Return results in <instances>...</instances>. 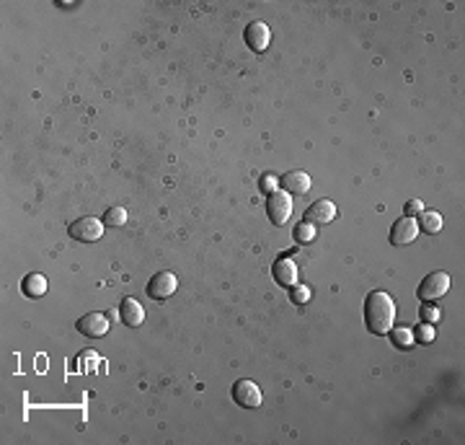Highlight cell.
Returning <instances> with one entry per match:
<instances>
[{"mask_svg": "<svg viewBox=\"0 0 465 445\" xmlns=\"http://www.w3.org/2000/svg\"><path fill=\"white\" fill-rule=\"evenodd\" d=\"M365 327L370 334H388L396 327V300L386 290H372L365 300Z\"/></svg>", "mask_w": 465, "mask_h": 445, "instance_id": "obj_1", "label": "cell"}, {"mask_svg": "<svg viewBox=\"0 0 465 445\" xmlns=\"http://www.w3.org/2000/svg\"><path fill=\"white\" fill-rule=\"evenodd\" d=\"M447 290H450V275L437 269V272H429V275L421 280L416 296H419L421 303H435V300H439L442 296H447Z\"/></svg>", "mask_w": 465, "mask_h": 445, "instance_id": "obj_2", "label": "cell"}, {"mask_svg": "<svg viewBox=\"0 0 465 445\" xmlns=\"http://www.w3.org/2000/svg\"><path fill=\"white\" fill-rule=\"evenodd\" d=\"M104 220L99 218H80L75 220V223H70L68 233L73 241H78V244H93V241H99L101 236H104Z\"/></svg>", "mask_w": 465, "mask_h": 445, "instance_id": "obj_3", "label": "cell"}, {"mask_svg": "<svg viewBox=\"0 0 465 445\" xmlns=\"http://www.w3.org/2000/svg\"><path fill=\"white\" fill-rule=\"evenodd\" d=\"M233 401H236L240 409H258L261 406V388L254 383V381H246V378H240L233 383Z\"/></svg>", "mask_w": 465, "mask_h": 445, "instance_id": "obj_4", "label": "cell"}, {"mask_svg": "<svg viewBox=\"0 0 465 445\" xmlns=\"http://www.w3.org/2000/svg\"><path fill=\"white\" fill-rule=\"evenodd\" d=\"M267 212H269V220L274 223V226H285L292 215V197H290L287 192H272L267 197Z\"/></svg>", "mask_w": 465, "mask_h": 445, "instance_id": "obj_5", "label": "cell"}, {"mask_svg": "<svg viewBox=\"0 0 465 445\" xmlns=\"http://www.w3.org/2000/svg\"><path fill=\"white\" fill-rule=\"evenodd\" d=\"M78 332L83 336H91V339H99V336L109 334L111 329V318L106 316V314H101V311H91V314H86V316L78 318Z\"/></svg>", "mask_w": 465, "mask_h": 445, "instance_id": "obj_6", "label": "cell"}, {"mask_svg": "<svg viewBox=\"0 0 465 445\" xmlns=\"http://www.w3.org/2000/svg\"><path fill=\"white\" fill-rule=\"evenodd\" d=\"M178 287V280L173 272H158V275H153L148 282V296L153 300H166L176 293Z\"/></svg>", "mask_w": 465, "mask_h": 445, "instance_id": "obj_7", "label": "cell"}, {"mask_svg": "<svg viewBox=\"0 0 465 445\" xmlns=\"http://www.w3.org/2000/svg\"><path fill=\"white\" fill-rule=\"evenodd\" d=\"M334 220H336V205L331 199H318L303 215V223H310V226H326Z\"/></svg>", "mask_w": 465, "mask_h": 445, "instance_id": "obj_8", "label": "cell"}, {"mask_svg": "<svg viewBox=\"0 0 465 445\" xmlns=\"http://www.w3.org/2000/svg\"><path fill=\"white\" fill-rule=\"evenodd\" d=\"M416 236H419V223L414 218H408V215L398 218L393 223V228H390V244L393 246H406V244L416 241Z\"/></svg>", "mask_w": 465, "mask_h": 445, "instance_id": "obj_9", "label": "cell"}, {"mask_svg": "<svg viewBox=\"0 0 465 445\" xmlns=\"http://www.w3.org/2000/svg\"><path fill=\"white\" fill-rule=\"evenodd\" d=\"M246 44L251 47L254 52H264L269 47V39H272V31L264 21H251L246 26Z\"/></svg>", "mask_w": 465, "mask_h": 445, "instance_id": "obj_10", "label": "cell"}, {"mask_svg": "<svg viewBox=\"0 0 465 445\" xmlns=\"http://www.w3.org/2000/svg\"><path fill=\"white\" fill-rule=\"evenodd\" d=\"M279 184L285 187L287 194H305V192H310V187H313L310 174H305V171H287L285 176L279 179Z\"/></svg>", "mask_w": 465, "mask_h": 445, "instance_id": "obj_11", "label": "cell"}, {"mask_svg": "<svg viewBox=\"0 0 465 445\" xmlns=\"http://www.w3.org/2000/svg\"><path fill=\"white\" fill-rule=\"evenodd\" d=\"M119 318L127 324V327H140L145 321V308L140 306L137 298H124L122 306H119Z\"/></svg>", "mask_w": 465, "mask_h": 445, "instance_id": "obj_12", "label": "cell"}, {"mask_svg": "<svg viewBox=\"0 0 465 445\" xmlns=\"http://www.w3.org/2000/svg\"><path fill=\"white\" fill-rule=\"evenodd\" d=\"M274 280H277V285L282 287H295L297 285V264L292 259L282 257L279 262H274Z\"/></svg>", "mask_w": 465, "mask_h": 445, "instance_id": "obj_13", "label": "cell"}, {"mask_svg": "<svg viewBox=\"0 0 465 445\" xmlns=\"http://www.w3.org/2000/svg\"><path fill=\"white\" fill-rule=\"evenodd\" d=\"M47 287H50V282H47V278L39 275V272H31V275H26L23 282H21L23 296H29V298H41L47 293Z\"/></svg>", "mask_w": 465, "mask_h": 445, "instance_id": "obj_14", "label": "cell"}, {"mask_svg": "<svg viewBox=\"0 0 465 445\" xmlns=\"http://www.w3.org/2000/svg\"><path fill=\"white\" fill-rule=\"evenodd\" d=\"M419 230H424V233H439L442 230V215L439 212H435V210H421L419 212Z\"/></svg>", "mask_w": 465, "mask_h": 445, "instance_id": "obj_15", "label": "cell"}, {"mask_svg": "<svg viewBox=\"0 0 465 445\" xmlns=\"http://www.w3.org/2000/svg\"><path fill=\"white\" fill-rule=\"evenodd\" d=\"M388 334H390V339H393V345L401 347V349H411V347L416 345L414 332H411L408 327H393Z\"/></svg>", "mask_w": 465, "mask_h": 445, "instance_id": "obj_16", "label": "cell"}, {"mask_svg": "<svg viewBox=\"0 0 465 445\" xmlns=\"http://www.w3.org/2000/svg\"><path fill=\"white\" fill-rule=\"evenodd\" d=\"M104 223H106V226H114V228L124 226V223H127V210L124 208H109L106 210V215H104Z\"/></svg>", "mask_w": 465, "mask_h": 445, "instance_id": "obj_17", "label": "cell"}, {"mask_svg": "<svg viewBox=\"0 0 465 445\" xmlns=\"http://www.w3.org/2000/svg\"><path fill=\"white\" fill-rule=\"evenodd\" d=\"M310 241H316V226L300 223L295 228V244H310Z\"/></svg>", "mask_w": 465, "mask_h": 445, "instance_id": "obj_18", "label": "cell"}, {"mask_svg": "<svg viewBox=\"0 0 465 445\" xmlns=\"http://www.w3.org/2000/svg\"><path fill=\"white\" fill-rule=\"evenodd\" d=\"M99 363H101V357L96 355L93 349H88V352H83V355L78 357V367H80V370H83V373H93Z\"/></svg>", "mask_w": 465, "mask_h": 445, "instance_id": "obj_19", "label": "cell"}, {"mask_svg": "<svg viewBox=\"0 0 465 445\" xmlns=\"http://www.w3.org/2000/svg\"><path fill=\"white\" fill-rule=\"evenodd\" d=\"M258 187H261V192L272 194V192H277V187H279V176H274V174H264L261 181H258Z\"/></svg>", "mask_w": 465, "mask_h": 445, "instance_id": "obj_20", "label": "cell"}, {"mask_svg": "<svg viewBox=\"0 0 465 445\" xmlns=\"http://www.w3.org/2000/svg\"><path fill=\"white\" fill-rule=\"evenodd\" d=\"M414 339H419V342H432V339H435V327H432V324H421V327L414 332Z\"/></svg>", "mask_w": 465, "mask_h": 445, "instance_id": "obj_21", "label": "cell"}, {"mask_svg": "<svg viewBox=\"0 0 465 445\" xmlns=\"http://www.w3.org/2000/svg\"><path fill=\"white\" fill-rule=\"evenodd\" d=\"M290 298H292V303H305L307 298H310V290L295 285V287H290Z\"/></svg>", "mask_w": 465, "mask_h": 445, "instance_id": "obj_22", "label": "cell"}, {"mask_svg": "<svg viewBox=\"0 0 465 445\" xmlns=\"http://www.w3.org/2000/svg\"><path fill=\"white\" fill-rule=\"evenodd\" d=\"M421 210H424V202H421V199H408V202H406V215H408V218L419 215Z\"/></svg>", "mask_w": 465, "mask_h": 445, "instance_id": "obj_23", "label": "cell"}, {"mask_svg": "<svg viewBox=\"0 0 465 445\" xmlns=\"http://www.w3.org/2000/svg\"><path fill=\"white\" fill-rule=\"evenodd\" d=\"M424 318L432 324V321H439V311L437 308H424Z\"/></svg>", "mask_w": 465, "mask_h": 445, "instance_id": "obj_24", "label": "cell"}]
</instances>
